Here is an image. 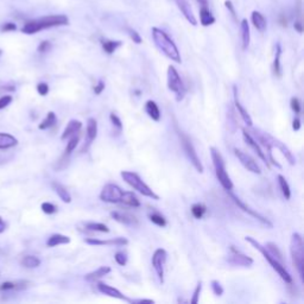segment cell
<instances>
[{"mask_svg":"<svg viewBox=\"0 0 304 304\" xmlns=\"http://www.w3.org/2000/svg\"><path fill=\"white\" fill-rule=\"evenodd\" d=\"M2 32H10V31H16L17 30V25L15 23H5L1 26Z\"/></svg>","mask_w":304,"mask_h":304,"instance_id":"obj_54","label":"cell"},{"mask_svg":"<svg viewBox=\"0 0 304 304\" xmlns=\"http://www.w3.org/2000/svg\"><path fill=\"white\" fill-rule=\"evenodd\" d=\"M124 190L119 185L113 184V183H108L102 188L100 193V200L107 203H119L122 200Z\"/></svg>","mask_w":304,"mask_h":304,"instance_id":"obj_8","label":"cell"},{"mask_svg":"<svg viewBox=\"0 0 304 304\" xmlns=\"http://www.w3.org/2000/svg\"><path fill=\"white\" fill-rule=\"evenodd\" d=\"M69 19L68 17L64 15H50L42 17V18L33 19V21H29L24 24L23 33L26 35H33V33H37L39 31L50 29V27H56V26H62V25H68Z\"/></svg>","mask_w":304,"mask_h":304,"instance_id":"obj_1","label":"cell"},{"mask_svg":"<svg viewBox=\"0 0 304 304\" xmlns=\"http://www.w3.org/2000/svg\"><path fill=\"white\" fill-rule=\"evenodd\" d=\"M265 249L267 250V252L272 255V257L276 258L278 261H279V263L283 264V255H281V252L279 251L277 245L274 243H267Z\"/></svg>","mask_w":304,"mask_h":304,"instance_id":"obj_39","label":"cell"},{"mask_svg":"<svg viewBox=\"0 0 304 304\" xmlns=\"http://www.w3.org/2000/svg\"><path fill=\"white\" fill-rule=\"evenodd\" d=\"M205 212H207V207L202 203H195L191 207V214L194 215V218L199 219V220L203 218Z\"/></svg>","mask_w":304,"mask_h":304,"instance_id":"obj_40","label":"cell"},{"mask_svg":"<svg viewBox=\"0 0 304 304\" xmlns=\"http://www.w3.org/2000/svg\"><path fill=\"white\" fill-rule=\"evenodd\" d=\"M251 18H252L253 25H254V27L258 31H260V32H264V31L266 30V26H267L266 19H265V17L261 15L260 12H258V11H253Z\"/></svg>","mask_w":304,"mask_h":304,"instance_id":"obj_27","label":"cell"},{"mask_svg":"<svg viewBox=\"0 0 304 304\" xmlns=\"http://www.w3.org/2000/svg\"><path fill=\"white\" fill-rule=\"evenodd\" d=\"M167 251L163 249L156 250L152 255V266H153L154 271H156L157 277L160 283H164V266H165V261H167Z\"/></svg>","mask_w":304,"mask_h":304,"instance_id":"obj_9","label":"cell"},{"mask_svg":"<svg viewBox=\"0 0 304 304\" xmlns=\"http://www.w3.org/2000/svg\"><path fill=\"white\" fill-rule=\"evenodd\" d=\"M52 188H53V190H55V193L58 195V198L62 200V201L66 202V203H70V202H72V196H70L69 191L67 190V188L63 187L61 183L53 182Z\"/></svg>","mask_w":304,"mask_h":304,"instance_id":"obj_28","label":"cell"},{"mask_svg":"<svg viewBox=\"0 0 304 304\" xmlns=\"http://www.w3.org/2000/svg\"><path fill=\"white\" fill-rule=\"evenodd\" d=\"M77 144H78V136H76V134H75V136L70 137L69 143H68V144H67V148H66V154L72 153V152L76 149V146H77Z\"/></svg>","mask_w":304,"mask_h":304,"instance_id":"obj_43","label":"cell"},{"mask_svg":"<svg viewBox=\"0 0 304 304\" xmlns=\"http://www.w3.org/2000/svg\"><path fill=\"white\" fill-rule=\"evenodd\" d=\"M292 128H294V131H298L301 128V120L298 118H295L294 122H292Z\"/></svg>","mask_w":304,"mask_h":304,"instance_id":"obj_57","label":"cell"},{"mask_svg":"<svg viewBox=\"0 0 304 304\" xmlns=\"http://www.w3.org/2000/svg\"><path fill=\"white\" fill-rule=\"evenodd\" d=\"M1 53H2V50H1V49H0V56H1Z\"/></svg>","mask_w":304,"mask_h":304,"instance_id":"obj_63","label":"cell"},{"mask_svg":"<svg viewBox=\"0 0 304 304\" xmlns=\"http://www.w3.org/2000/svg\"><path fill=\"white\" fill-rule=\"evenodd\" d=\"M178 137H179V140H181L183 150H184L185 154H187L188 159L190 160V163L193 164V167L196 169V171H198V173H200V174L203 173V165H202L201 160H200L198 153H196V151H195V148H194L193 143H191L189 137H188L187 134L183 133V132H181V131H178Z\"/></svg>","mask_w":304,"mask_h":304,"instance_id":"obj_7","label":"cell"},{"mask_svg":"<svg viewBox=\"0 0 304 304\" xmlns=\"http://www.w3.org/2000/svg\"><path fill=\"white\" fill-rule=\"evenodd\" d=\"M201 290H202V281H199L198 286H196L195 291H194L193 297H191V300H190L191 304H198L199 303V298H200V294H201Z\"/></svg>","mask_w":304,"mask_h":304,"instance_id":"obj_47","label":"cell"},{"mask_svg":"<svg viewBox=\"0 0 304 304\" xmlns=\"http://www.w3.org/2000/svg\"><path fill=\"white\" fill-rule=\"evenodd\" d=\"M168 88L169 91H171L174 94L176 95V100L182 101L185 97V86L183 83L181 76H179L178 72H177L175 67L169 66L168 68Z\"/></svg>","mask_w":304,"mask_h":304,"instance_id":"obj_6","label":"cell"},{"mask_svg":"<svg viewBox=\"0 0 304 304\" xmlns=\"http://www.w3.org/2000/svg\"><path fill=\"white\" fill-rule=\"evenodd\" d=\"M111 215L115 221L120 222V224L128 225V226H136V225L138 224L137 219L134 218L133 215H131V214L122 213V212H112Z\"/></svg>","mask_w":304,"mask_h":304,"instance_id":"obj_20","label":"cell"},{"mask_svg":"<svg viewBox=\"0 0 304 304\" xmlns=\"http://www.w3.org/2000/svg\"><path fill=\"white\" fill-rule=\"evenodd\" d=\"M210 285H212L213 292L216 295V296H221V295L224 294V288H222L221 284L219 283L218 280H212Z\"/></svg>","mask_w":304,"mask_h":304,"instance_id":"obj_46","label":"cell"},{"mask_svg":"<svg viewBox=\"0 0 304 304\" xmlns=\"http://www.w3.org/2000/svg\"><path fill=\"white\" fill-rule=\"evenodd\" d=\"M176 4L177 6H178L179 11L182 12V15L184 16V18L187 19L191 25L196 26V25H198V21H196L195 15H194L193 10H191L189 2H188L187 0H176Z\"/></svg>","mask_w":304,"mask_h":304,"instance_id":"obj_14","label":"cell"},{"mask_svg":"<svg viewBox=\"0 0 304 304\" xmlns=\"http://www.w3.org/2000/svg\"><path fill=\"white\" fill-rule=\"evenodd\" d=\"M101 44H102V49L105 50L107 53H113L115 50L118 49L119 47H122V42L120 41H108V39H102L101 41Z\"/></svg>","mask_w":304,"mask_h":304,"instance_id":"obj_35","label":"cell"},{"mask_svg":"<svg viewBox=\"0 0 304 304\" xmlns=\"http://www.w3.org/2000/svg\"><path fill=\"white\" fill-rule=\"evenodd\" d=\"M243 138H244L245 143H246V144L249 145L250 148H251L252 150L255 152V153H257V156L259 157V158L263 160V162L265 163L267 167L270 168V165H269V159H267L266 153H265V152H263V150H261L260 146H259L258 143L255 142V140L253 139V137L251 136V134H250V132H247V131H246V128H243Z\"/></svg>","mask_w":304,"mask_h":304,"instance_id":"obj_12","label":"cell"},{"mask_svg":"<svg viewBox=\"0 0 304 304\" xmlns=\"http://www.w3.org/2000/svg\"><path fill=\"white\" fill-rule=\"evenodd\" d=\"M81 127H82V123L78 122V120H70L67 125V127L64 128L63 133H62L61 139L62 140H66L67 138H70L73 136H75L76 133H78Z\"/></svg>","mask_w":304,"mask_h":304,"instance_id":"obj_21","label":"cell"},{"mask_svg":"<svg viewBox=\"0 0 304 304\" xmlns=\"http://www.w3.org/2000/svg\"><path fill=\"white\" fill-rule=\"evenodd\" d=\"M230 252L232 254L228 258V261L233 265H239V266H251L253 264V259L251 257H247L246 254H243L235 249L234 246H230Z\"/></svg>","mask_w":304,"mask_h":304,"instance_id":"obj_13","label":"cell"},{"mask_svg":"<svg viewBox=\"0 0 304 304\" xmlns=\"http://www.w3.org/2000/svg\"><path fill=\"white\" fill-rule=\"evenodd\" d=\"M233 91H234V103H235V107H236V109H238L239 114H240L241 119L244 120V123L246 124L247 126H252L253 123H252L251 117H250V114L247 113L246 109H245L244 107L241 106L240 101H239V99H238V92H236V87H234V89H233Z\"/></svg>","mask_w":304,"mask_h":304,"instance_id":"obj_25","label":"cell"},{"mask_svg":"<svg viewBox=\"0 0 304 304\" xmlns=\"http://www.w3.org/2000/svg\"><path fill=\"white\" fill-rule=\"evenodd\" d=\"M152 38H153L154 44L160 52L164 53L168 58L176 62V63H181V55H179L178 49L165 31L160 30L158 27H152Z\"/></svg>","mask_w":304,"mask_h":304,"instance_id":"obj_2","label":"cell"},{"mask_svg":"<svg viewBox=\"0 0 304 304\" xmlns=\"http://www.w3.org/2000/svg\"><path fill=\"white\" fill-rule=\"evenodd\" d=\"M278 183H279L281 194H283L284 198H285V200H290V198H291V190H290L289 183L286 182L285 177L278 175Z\"/></svg>","mask_w":304,"mask_h":304,"instance_id":"obj_38","label":"cell"},{"mask_svg":"<svg viewBox=\"0 0 304 304\" xmlns=\"http://www.w3.org/2000/svg\"><path fill=\"white\" fill-rule=\"evenodd\" d=\"M225 5H226V7L228 8V10H229V12H230V15L233 16V18H236V16H235V10H234V7H233V4H232V1H230V0H226V1H225Z\"/></svg>","mask_w":304,"mask_h":304,"instance_id":"obj_56","label":"cell"},{"mask_svg":"<svg viewBox=\"0 0 304 304\" xmlns=\"http://www.w3.org/2000/svg\"><path fill=\"white\" fill-rule=\"evenodd\" d=\"M29 286H30V281H27V280L5 281V283L0 284V291H10V290L22 291V290L27 289Z\"/></svg>","mask_w":304,"mask_h":304,"instance_id":"obj_18","label":"cell"},{"mask_svg":"<svg viewBox=\"0 0 304 304\" xmlns=\"http://www.w3.org/2000/svg\"><path fill=\"white\" fill-rule=\"evenodd\" d=\"M215 175L225 190H232L234 188L232 179H230V177L226 173V167L215 168Z\"/></svg>","mask_w":304,"mask_h":304,"instance_id":"obj_17","label":"cell"},{"mask_svg":"<svg viewBox=\"0 0 304 304\" xmlns=\"http://www.w3.org/2000/svg\"><path fill=\"white\" fill-rule=\"evenodd\" d=\"M196 1H198L200 5H202V6H207L208 4V0H196Z\"/></svg>","mask_w":304,"mask_h":304,"instance_id":"obj_62","label":"cell"},{"mask_svg":"<svg viewBox=\"0 0 304 304\" xmlns=\"http://www.w3.org/2000/svg\"><path fill=\"white\" fill-rule=\"evenodd\" d=\"M240 33H241V46L243 49L246 50L250 47V41H251V33H250V25L247 19H243L240 24Z\"/></svg>","mask_w":304,"mask_h":304,"instance_id":"obj_23","label":"cell"},{"mask_svg":"<svg viewBox=\"0 0 304 304\" xmlns=\"http://www.w3.org/2000/svg\"><path fill=\"white\" fill-rule=\"evenodd\" d=\"M0 91L15 92V91H16V87H15V86H12V87H1V88H0Z\"/></svg>","mask_w":304,"mask_h":304,"instance_id":"obj_60","label":"cell"},{"mask_svg":"<svg viewBox=\"0 0 304 304\" xmlns=\"http://www.w3.org/2000/svg\"><path fill=\"white\" fill-rule=\"evenodd\" d=\"M280 55H281V48L280 44L278 43L276 46V53H275V61H274V74L277 77L281 76V68H280Z\"/></svg>","mask_w":304,"mask_h":304,"instance_id":"obj_34","label":"cell"},{"mask_svg":"<svg viewBox=\"0 0 304 304\" xmlns=\"http://www.w3.org/2000/svg\"><path fill=\"white\" fill-rule=\"evenodd\" d=\"M12 100L13 98L11 97V95H2V97L0 98V109H4L5 107H7L12 102Z\"/></svg>","mask_w":304,"mask_h":304,"instance_id":"obj_48","label":"cell"},{"mask_svg":"<svg viewBox=\"0 0 304 304\" xmlns=\"http://www.w3.org/2000/svg\"><path fill=\"white\" fill-rule=\"evenodd\" d=\"M145 112H146V114H148L152 120H154V122H159V119H160V111H159L158 106H157V103L154 102V101H152V100L146 101V103H145Z\"/></svg>","mask_w":304,"mask_h":304,"instance_id":"obj_26","label":"cell"},{"mask_svg":"<svg viewBox=\"0 0 304 304\" xmlns=\"http://www.w3.org/2000/svg\"><path fill=\"white\" fill-rule=\"evenodd\" d=\"M5 229H6V224H5L4 220H2V219L0 218V233L4 232Z\"/></svg>","mask_w":304,"mask_h":304,"instance_id":"obj_61","label":"cell"},{"mask_svg":"<svg viewBox=\"0 0 304 304\" xmlns=\"http://www.w3.org/2000/svg\"><path fill=\"white\" fill-rule=\"evenodd\" d=\"M109 272H111V267L101 266L98 270H95V271H93L91 272V274L84 276V279H86L87 281H94V280L99 279V278H102L103 276L108 275Z\"/></svg>","mask_w":304,"mask_h":304,"instance_id":"obj_30","label":"cell"},{"mask_svg":"<svg viewBox=\"0 0 304 304\" xmlns=\"http://www.w3.org/2000/svg\"><path fill=\"white\" fill-rule=\"evenodd\" d=\"M70 243V238L63 234H52L48 239L47 246L48 247H56L58 245H66Z\"/></svg>","mask_w":304,"mask_h":304,"instance_id":"obj_31","label":"cell"},{"mask_svg":"<svg viewBox=\"0 0 304 304\" xmlns=\"http://www.w3.org/2000/svg\"><path fill=\"white\" fill-rule=\"evenodd\" d=\"M245 240H246L247 243L251 244L252 246L254 247V249H257L258 251L264 255V258L266 259L267 263L270 264V266H271L272 269H274L275 271L277 272L278 276H279L281 279L285 281V283H289V284L292 283L291 276H290V274L288 272V270L285 269V266H284L281 263H279V261H278L277 259L272 257V255L270 254L269 252H267V250L265 249V246H263V245L259 243V241L255 240V239L251 238V236H246V238H245Z\"/></svg>","mask_w":304,"mask_h":304,"instance_id":"obj_3","label":"cell"},{"mask_svg":"<svg viewBox=\"0 0 304 304\" xmlns=\"http://www.w3.org/2000/svg\"><path fill=\"white\" fill-rule=\"evenodd\" d=\"M149 218H150L151 222H153L154 225H157V226L159 227H165V225H167L165 218L163 215H160L159 213H152L149 215Z\"/></svg>","mask_w":304,"mask_h":304,"instance_id":"obj_42","label":"cell"},{"mask_svg":"<svg viewBox=\"0 0 304 304\" xmlns=\"http://www.w3.org/2000/svg\"><path fill=\"white\" fill-rule=\"evenodd\" d=\"M103 89H105V82H103L102 80H100L99 82H98L97 86L94 87V93H95V95H100L101 93L103 92Z\"/></svg>","mask_w":304,"mask_h":304,"instance_id":"obj_55","label":"cell"},{"mask_svg":"<svg viewBox=\"0 0 304 304\" xmlns=\"http://www.w3.org/2000/svg\"><path fill=\"white\" fill-rule=\"evenodd\" d=\"M98 136V123L94 118H89L88 122H87V131H86V137H87V145H84L86 150L88 149V146L94 142V139Z\"/></svg>","mask_w":304,"mask_h":304,"instance_id":"obj_19","label":"cell"},{"mask_svg":"<svg viewBox=\"0 0 304 304\" xmlns=\"http://www.w3.org/2000/svg\"><path fill=\"white\" fill-rule=\"evenodd\" d=\"M86 228L89 230H95V232H101V233H108L109 229L106 225L100 224V222H88L86 224Z\"/></svg>","mask_w":304,"mask_h":304,"instance_id":"obj_41","label":"cell"},{"mask_svg":"<svg viewBox=\"0 0 304 304\" xmlns=\"http://www.w3.org/2000/svg\"><path fill=\"white\" fill-rule=\"evenodd\" d=\"M200 22L203 26H209V25L215 23V18L207 6H202L201 11H200Z\"/></svg>","mask_w":304,"mask_h":304,"instance_id":"obj_32","label":"cell"},{"mask_svg":"<svg viewBox=\"0 0 304 304\" xmlns=\"http://www.w3.org/2000/svg\"><path fill=\"white\" fill-rule=\"evenodd\" d=\"M295 29H296L300 33L303 32V26H302V23H301V21H298L295 23Z\"/></svg>","mask_w":304,"mask_h":304,"instance_id":"obj_58","label":"cell"},{"mask_svg":"<svg viewBox=\"0 0 304 304\" xmlns=\"http://www.w3.org/2000/svg\"><path fill=\"white\" fill-rule=\"evenodd\" d=\"M127 32H128L129 37H131V39L134 42V43H137V44H140V43H142V37H140L139 33H138L136 30H133V29H127Z\"/></svg>","mask_w":304,"mask_h":304,"instance_id":"obj_49","label":"cell"},{"mask_svg":"<svg viewBox=\"0 0 304 304\" xmlns=\"http://www.w3.org/2000/svg\"><path fill=\"white\" fill-rule=\"evenodd\" d=\"M114 259H115V261H117V263L119 264L120 266H125L126 264H127V255H126L124 252H117V253H115Z\"/></svg>","mask_w":304,"mask_h":304,"instance_id":"obj_45","label":"cell"},{"mask_svg":"<svg viewBox=\"0 0 304 304\" xmlns=\"http://www.w3.org/2000/svg\"><path fill=\"white\" fill-rule=\"evenodd\" d=\"M21 263L26 269H36V267L41 265V259L35 257V255H25Z\"/></svg>","mask_w":304,"mask_h":304,"instance_id":"obj_33","label":"cell"},{"mask_svg":"<svg viewBox=\"0 0 304 304\" xmlns=\"http://www.w3.org/2000/svg\"><path fill=\"white\" fill-rule=\"evenodd\" d=\"M98 290L101 292V294L103 295H107V296L109 297H113V298H118V300H123V301H127V302H129L128 298H126L124 295L122 294V292L119 291L118 289L113 288V286L111 285H107V284L105 283H98Z\"/></svg>","mask_w":304,"mask_h":304,"instance_id":"obj_16","label":"cell"},{"mask_svg":"<svg viewBox=\"0 0 304 304\" xmlns=\"http://www.w3.org/2000/svg\"><path fill=\"white\" fill-rule=\"evenodd\" d=\"M120 175H122L123 179L127 183L129 187L133 188V189L137 190L139 194H142V195L144 196H148V198H150L152 200H159V196L157 195V194L154 193V191L152 190L142 178H140L138 174L131 173V171H122Z\"/></svg>","mask_w":304,"mask_h":304,"instance_id":"obj_4","label":"cell"},{"mask_svg":"<svg viewBox=\"0 0 304 304\" xmlns=\"http://www.w3.org/2000/svg\"><path fill=\"white\" fill-rule=\"evenodd\" d=\"M18 144V139L12 134L0 132V150H7V149L15 148Z\"/></svg>","mask_w":304,"mask_h":304,"instance_id":"obj_24","label":"cell"},{"mask_svg":"<svg viewBox=\"0 0 304 304\" xmlns=\"http://www.w3.org/2000/svg\"><path fill=\"white\" fill-rule=\"evenodd\" d=\"M56 122H57V118H56V114L53 112H49L48 115L46 117V119L43 120L41 124L38 125L39 129H48L50 127H52L55 125Z\"/></svg>","mask_w":304,"mask_h":304,"instance_id":"obj_36","label":"cell"},{"mask_svg":"<svg viewBox=\"0 0 304 304\" xmlns=\"http://www.w3.org/2000/svg\"><path fill=\"white\" fill-rule=\"evenodd\" d=\"M50 48H51V43L48 41H43L41 44L38 46V51L39 52H47L48 50H50Z\"/></svg>","mask_w":304,"mask_h":304,"instance_id":"obj_53","label":"cell"},{"mask_svg":"<svg viewBox=\"0 0 304 304\" xmlns=\"http://www.w3.org/2000/svg\"><path fill=\"white\" fill-rule=\"evenodd\" d=\"M84 243L88 244V245H93V246H103V245H109V246H124V245H127L128 241L127 239L125 238H115V239H111V240H99V239H86Z\"/></svg>","mask_w":304,"mask_h":304,"instance_id":"obj_15","label":"cell"},{"mask_svg":"<svg viewBox=\"0 0 304 304\" xmlns=\"http://www.w3.org/2000/svg\"><path fill=\"white\" fill-rule=\"evenodd\" d=\"M109 119H111V122L113 123V125H115L117 126L118 128L119 129H122L123 128V124H122V120L119 119V118H118V115L117 114H114V113H112L111 115H109Z\"/></svg>","mask_w":304,"mask_h":304,"instance_id":"obj_52","label":"cell"},{"mask_svg":"<svg viewBox=\"0 0 304 304\" xmlns=\"http://www.w3.org/2000/svg\"><path fill=\"white\" fill-rule=\"evenodd\" d=\"M129 302H132V303H153L154 301H152V300H138V301L129 300Z\"/></svg>","mask_w":304,"mask_h":304,"instance_id":"obj_59","label":"cell"},{"mask_svg":"<svg viewBox=\"0 0 304 304\" xmlns=\"http://www.w3.org/2000/svg\"><path fill=\"white\" fill-rule=\"evenodd\" d=\"M228 194H229V196H230V199L233 200V202H234V203L238 205L239 208H240L241 210H244L245 213H247V214H250V215L251 216H253V218L254 219H257L258 221H260L261 224L263 225H265L266 227H269V228H272V226H274V225H272V222L269 220V219H266V218H264L263 215H261V214H259L258 212H255V210H253L252 208H250L249 205L247 204H245L243 201H241L240 199L238 198V196H235L234 194H232L230 193V190H226Z\"/></svg>","mask_w":304,"mask_h":304,"instance_id":"obj_10","label":"cell"},{"mask_svg":"<svg viewBox=\"0 0 304 304\" xmlns=\"http://www.w3.org/2000/svg\"><path fill=\"white\" fill-rule=\"evenodd\" d=\"M271 142H272V145L277 146V148L279 149L280 152L284 154V157H285V158L288 159V162L290 163V164L295 165V163H296V159H295V157H294V154H292V152L288 149V146L284 144V143H281L280 140L276 139V138L272 137V136H271Z\"/></svg>","mask_w":304,"mask_h":304,"instance_id":"obj_22","label":"cell"},{"mask_svg":"<svg viewBox=\"0 0 304 304\" xmlns=\"http://www.w3.org/2000/svg\"><path fill=\"white\" fill-rule=\"evenodd\" d=\"M234 153L236 158L239 159V162H240L247 170L251 171L253 174H257V175L261 174V170L260 168H259V165L257 164V162H255L250 154H247L246 152L239 150V149H234Z\"/></svg>","mask_w":304,"mask_h":304,"instance_id":"obj_11","label":"cell"},{"mask_svg":"<svg viewBox=\"0 0 304 304\" xmlns=\"http://www.w3.org/2000/svg\"><path fill=\"white\" fill-rule=\"evenodd\" d=\"M210 156H212V160L214 168H221L225 167V160L222 158L220 151L215 148H210Z\"/></svg>","mask_w":304,"mask_h":304,"instance_id":"obj_37","label":"cell"},{"mask_svg":"<svg viewBox=\"0 0 304 304\" xmlns=\"http://www.w3.org/2000/svg\"><path fill=\"white\" fill-rule=\"evenodd\" d=\"M290 106H291V109L295 112L296 114H300L301 112V102L297 98H292L291 101H290Z\"/></svg>","mask_w":304,"mask_h":304,"instance_id":"obj_51","label":"cell"},{"mask_svg":"<svg viewBox=\"0 0 304 304\" xmlns=\"http://www.w3.org/2000/svg\"><path fill=\"white\" fill-rule=\"evenodd\" d=\"M41 208L42 210H43V213L48 214V215H51V214H55L57 212V207H56L55 204L50 203V202H44V203H42Z\"/></svg>","mask_w":304,"mask_h":304,"instance_id":"obj_44","label":"cell"},{"mask_svg":"<svg viewBox=\"0 0 304 304\" xmlns=\"http://www.w3.org/2000/svg\"><path fill=\"white\" fill-rule=\"evenodd\" d=\"M120 202L126 205H129V207H133V208L140 207V201L138 200L136 194H133L132 191H124Z\"/></svg>","mask_w":304,"mask_h":304,"instance_id":"obj_29","label":"cell"},{"mask_svg":"<svg viewBox=\"0 0 304 304\" xmlns=\"http://www.w3.org/2000/svg\"><path fill=\"white\" fill-rule=\"evenodd\" d=\"M37 92L39 95H42V97H46V95L49 93V86H48V83L46 82H41L37 84Z\"/></svg>","mask_w":304,"mask_h":304,"instance_id":"obj_50","label":"cell"},{"mask_svg":"<svg viewBox=\"0 0 304 304\" xmlns=\"http://www.w3.org/2000/svg\"><path fill=\"white\" fill-rule=\"evenodd\" d=\"M290 251H291L292 263L296 267L298 276L303 280V269H304V253H303V239L301 234L294 233L291 236V245H290Z\"/></svg>","mask_w":304,"mask_h":304,"instance_id":"obj_5","label":"cell"}]
</instances>
